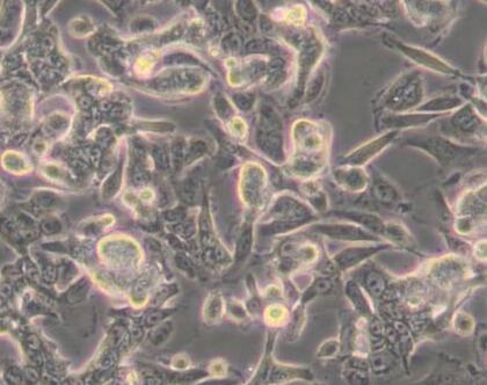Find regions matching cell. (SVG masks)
<instances>
[{
	"label": "cell",
	"instance_id": "46",
	"mask_svg": "<svg viewBox=\"0 0 487 385\" xmlns=\"http://www.w3.org/2000/svg\"><path fill=\"white\" fill-rule=\"evenodd\" d=\"M78 103H79V106L81 108L87 109V108H89L90 105H92V100H90L89 96L84 95V96H81L79 100H78Z\"/></svg>",
	"mask_w": 487,
	"mask_h": 385
},
{
	"label": "cell",
	"instance_id": "13",
	"mask_svg": "<svg viewBox=\"0 0 487 385\" xmlns=\"http://www.w3.org/2000/svg\"><path fill=\"white\" fill-rule=\"evenodd\" d=\"M172 330H173V326L170 321L164 320L160 324L155 325V330L150 333V342L154 343L155 346L161 345L168 339Z\"/></svg>",
	"mask_w": 487,
	"mask_h": 385
},
{
	"label": "cell",
	"instance_id": "15",
	"mask_svg": "<svg viewBox=\"0 0 487 385\" xmlns=\"http://www.w3.org/2000/svg\"><path fill=\"white\" fill-rule=\"evenodd\" d=\"M252 240H253L252 228L247 227L246 230L243 231L242 236H240L238 240V244H237V253H236L237 260H244L249 254L252 249Z\"/></svg>",
	"mask_w": 487,
	"mask_h": 385
},
{
	"label": "cell",
	"instance_id": "3",
	"mask_svg": "<svg viewBox=\"0 0 487 385\" xmlns=\"http://www.w3.org/2000/svg\"><path fill=\"white\" fill-rule=\"evenodd\" d=\"M419 145L420 148L427 150L429 153H432L434 157L439 159L441 164H445L446 161H450L458 156H463V151L465 150L460 146H456L454 144H450L444 139L441 138H429L422 140L420 143H413Z\"/></svg>",
	"mask_w": 487,
	"mask_h": 385
},
{
	"label": "cell",
	"instance_id": "14",
	"mask_svg": "<svg viewBox=\"0 0 487 385\" xmlns=\"http://www.w3.org/2000/svg\"><path fill=\"white\" fill-rule=\"evenodd\" d=\"M332 282L329 280V278H317L316 282H314L312 286L309 288V290L307 291V294L304 295V298H303V302H308L316 297L318 295H323V294H329L331 290H332Z\"/></svg>",
	"mask_w": 487,
	"mask_h": 385
},
{
	"label": "cell",
	"instance_id": "21",
	"mask_svg": "<svg viewBox=\"0 0 487 385\" xmlns=\"http://www.w3.org/2000/svg\"><path fill=\"white\" fill-rule=\"evenodd\" d=\"M461 103L460 100L456 99H438L428 102L422 109H430V111H444V109L454 108Z\"/></svg>",
	"mask_w": 487,
	"mask_h": 385
},
{
	"label": "cell",
	"instance_id": "4",
	"mask_svg": "<svg viewBox=\"0 0 487 385\" xmlns=\"http://www.w3.org/2000/svg\"><path fill=\"white\" fill-rule=\"evenodd\" d=\"M397 135L396 131L393 133H389L384 136L379 137V138L373 140V142L365 144L364 146L357 149L356 151H354L352 155H349V157L347 158V161L352 162V164H356V165H362L363 162L368 161L369 159L374 157L375 155L382 151V150L385 148L388 144L391 142V140L395 138V136Z\"/></svg>",
	"mask_w": 487,
	"mask_h": 385
},
{
	"label": "cell",
	"instance_id": "24",
	"mask_svg": "<svg viewBox=\"0 0 487 385\" xmlns=\"http://www.w3.org/2000/svg\"><path fill=\"white\" fill-rule=\"evenodd\" d=\"M57 201H58L57 197H56L54 194H51V193L37 194V195L35 196V199H34V203H35L36 205L41 206V208H45V209L52 208V206L57 204Z\"/></svg>",
	"mask_w": 487,
	"mask_h": 385
},
{
	"label": "cell",
	"instance_id": "30",
	"mask_svg": "<svg viewBox=\"0 0 487 385\" xmlns=\"http://www.w3.org/2000/svg\"><path fill=\"white\" fill-rule=\"evenodd\" d=\"M473 324L472 320L469 316L466 315H461L458 316V318L456 319V330L460 331V333H470V331L472 330Z\"/></svg>",
	"mask_w": 487,
	"mask_h": 385
},
{
	"label": "cell",
	"instance_id": "16",
	"mask_svg": "<svg viewBox=\"0 0 487 385\" xmlns=\"http://www.w3.org/2000/svg\"><path fill=\"white\" fill-rule=\"evenodd\" d=\"M365 288H367L368 293L370 294L371 296L378 297L380 294L383 293L384 286H385V281L382 275L377 274V273H369L367 275L364 281Z\"/></svg>",
	"mask_w": 487,
	"mask_h": 385
},
{
	"label": "cell",
	"instance_id": "39",
	"mask_svg": "<svg viewBox=\"0 0 487 385\" xmlns=\"http://www.w3.org/2000/svg\"><path fill=\"white\" fill-rule=\"evenodd\" d=\"M233 99H235V102H236V105L238 106V107L242 109V111H248L249 108L252 107V99L249 98L248 95H246V94H236L235 96H233Z\"/></svg>",
	"mask_w": 487,
	"mask_h": 385
},
{
	"label": "cell",
	"instance_id": "11",
	"mask_svg": "<svg viewBox=\"0 0 487 385\" xmlns=\"http://www.w3.org/2000/svg\"><path fill=\"white\" fill-rule=\"evenodd\" d=\"M89 290V282L87 278H81L80 281L70 288L66 293V302L70 304H78L86 298Z\"/></svg>",
	"mask_w": 487,
	"mask_h": 385
},
{
	"label": "cell",
	"instance_id": "19",
	"mask_svg": "<svg viewBox=\"0 0 487 385\" xmlns=\"http://www.w3.org/2000/svg\"><path fill=\"white\" fill-rule=\"evenodd\" d=\"M186 156L187 151L185 140L182 138L174 140L173 144H172V161H173V166L176 167V170H179L181 166H182V162L186 159Z\"/></svg>",
	"mask_w": 487,
	"mask_h": 385
},
{
	"label": "cell",
	"instance_id": "27",
	"mask_svg": "<svg viewBox=\"0 0 487 385\" xmlns=\"http://www.w3.org/2000/svg\"><path fill=\"white\" fill-rule=\"evenodd\" d=\"M41 230H42L43 233L49 234H56L58 232H61L62 230V224L58 220H55V218H50V220H45L41 223Z\"/></svg>",
	"mask_w": 487,
	"mask_h": 385
},
{
	"label": "cell",
	"instance_id": "22",
	"mask_svg": "<svg viewBox=\"0 0 487 385\" xmlns=\"http://www.w3.org/2000/svg\"><path fill=\"white\" fill-rule=\"evenodd\" d=\"M177 293V287L176 284H170V286L162 287L161 289L155 295L154 299H152V304L155 306L161 305L165 300L168 299L173 295H176Z\"/></svg>",
	"mask_w": 487,
	"mask_h": 385
},
{
	"label": "cell",
	"instance_id": "18",
	"mask_svg": "<svg viewBox=\"0 0 487 385\" xmlns=\"http://www.w3.org/2000/svg\"><path fill=\"white\" fill-rule=\"evenodd\" d=\"M121 181H122V168L120 166V167H118L117 170L115 171L107 180H106V182L104 184L102 193H104V196L106 199H109V197L114 196L115 194L117 193V190L120 189L121 187Z\"/></svg>",
	"mask_w": 487,
	"mask_h": 385
},
{
	"label": "cell",
	"instance_id": "26",
	"mask_svg": "<svg viewBox=\"0 0 487 385\" xmlns=\"http://www.w3.org/2000/svg\"><path fill=\"white\" fill-rule=\"evenodd\" d=\"M375 194H376L377 197L382 201H388V200H392L393 197L396 196V193L393 192L392 187L388 186L386 183L383 182H377L375 184Z\"/></svg>",
	"mask_w": 487,
	"mask_h": 385
},
{
	"label": "cell",
	"instance_id": "12",
	"mask_svg": "<svg viewBox=\"0 0 487 385\" xmlns=\"http://www.w3.org/2000/svg\"><path fill=\"white\" fill-rule=\"evenodd\" d=\"M430 117L429 115H412V116H396V117H389L388 122L385 123L386 127H397V128H402V127H410V126H415V124H420L424 123V122L429 121Z\"/></svg>",
	"mask_w": 487,
	"mask_h": 385
},
{
	"label": "cell",
	"instance_id": "37",
	"mask_svg": "<svg viewBox=\"0 0 487 385\" xmlns=\"http://www.w3.org/2000/svg\"><path fill=\"white\" fill-rule=\"evenodd\" d=\"M268 48V45L265 41L261 40H254L251 41L247 45H246V51L249 52V54H254V52H264L266 51Z\"/></svg>",
	"mask_w": 487,
	"mask_h": 385
},
{
	"label": "cell",
	"instance_id": "35",
	"mask_svg": "<svg viewBox=\"0 0 487 385\" xmlns=\"http://www.w3.org/2000/svg\"><path fill=\"white\" fill-rule=\"evenodd\" d=\"M182 197L187 202L193 203L196 199V184L194 181L188 180L183 183L182 187Z\"/></svg>",
	"mask_w": 487,
	"mask_h": 385
},
{
	"label": "cell",
	"instance_id": "6",
	"mask_svg": "<svg viewBox=\"0 0 487 385\" xmlns=\"http://www.w3.org/2000/svg\"><path fill=\"white\" fill-rule=\"evenodd\" d=\"M378 249V247H356V249L352 247V249H345V251L339 253L335 256V262L339 266V268L345 271V269L352 268L360 264L364 259L375 254Z\"/></svg>",
	"mask_w": 487,
	"mask_h": 385
},
{
	"label": "cell",
	"instance_id": "38",
	"mask_svg": "<svg viewBox=\"0 0 487 385\" xmlns=\"http://www.w3.org/2000/svg\"><path fill=\"white\" fill-rule=\"evenodd\" d=\"M165 61H166L167 63H171V64H174V63H198V62H196L195 59L192 57V56H187V55H183V54L167 56V57L165 58Z\"/></svg>",
	"mask_w": 487,
	"mask_h": 385
},
{
	"label": "cell",
	"instance_id": "40",
	"mask_svg": "<svg viewBox=\"0 0 487 385\" xmlns=\"http://www.w3.org/2000/svg\"><path fill=\"white\" fill-rule=\"evenodd\" d=\"M133 180L136 184H142L149 181V173L143 167H135L133 174Z\"/></svg>",
	"mask_w": 487,
	"mask_h": 385
},
{
	"label": "cell",
	"instance_id": "42",
	"mask_svg": "<svg viewBox=\"0 0 487 385\" xmlns=\"http://www.w3.org/2000/svg\"><path fill=\"white\" fill-rule=\"evenodd\" d=\"M116 359H117L116 352H114V350L108 352L105 355V358L101 360V362H100V368H101L102 370H106V369L111 367V365L114 364V362L116 361Z\"/></svg>",
	"mask_w": 487,
	"mask_h": 385
},
{
	"label": "cell",
	"instance_id": "1",
	"mask_svg": "<svg viewBox=\"0 0 487 385\" xmlns=\"http://www.w3.org/2000/svg\"><path fill=\"white\" fill-rule=\"evenodd\" d=\"M257 140L260 149L268 157L280 161L283 159L282 136H281V122L273 111L265 112L261 118Z\"/></svg>",
	"mask_w": 487,
	"mask_h": 385
},
{
	"label": "cell",
	"instance_id": "31",
	"mask_svg": "<svg viewBox=\"0 0 487 385\" xmlns=\"http://www.w3.org/2000/svg\"><path fill=\"white\" fill-rule=\"evenodd\" d=\"M215 106H216V111L221 117L227 118L231 114H232V109H231L230 105L227 103L226 100L221 98V96H217V98L215 99Z\"/></svg>",
	"mask_w": 487,
	"mask_h": 385
},
{
	"label": "cell",
	"instance_id": "29",
	"mask_svg": "<svg viewBox=\"0 0 487 385\" xmlns=\"http://www.w3.org/2000/svg\"><path fill=\"white\" fill-rule=\"evenodd\" d=\"M238 12L246 20H253L257 15V9L254 5L249 1H240L238 4Z\"/></svg>",
	"mask_w": 487,
	"mask_h": 385
},
{
	"label": "cell",
	"instance_id": "34",
	"mask_svg": "<svg viewBox=\"0 0 487 385\" xmlns=\"http://www.w3.org/2000/svg\"><path fill=\"white\" fill-rule=\"evenodd\" d=\"M221 309V300L218 297H212L210 300L208 302L207 308H205V315L208 316L209 318H216L218 315H220Z\"/></svg>",
	"mask_w": 487,
	"mask_h": 385
},
{
	"label": "cell",
	"instance_id": "25",
	"mask_svg": "<svg viewBox=\"0 0 487 385\" xmlns=\"http://www.w3.org/2000/svg\"><path fill=\"white\" fill-rule=\"evenodd\" d=\"M152 156H154L155 162L157 165L158 168L160 170H166L168 168V164H170V160H168V156L166 150L164 148H160V146H155L152 151Z\"/></svg>",
	"mask_w": 487,
	"mask_h": 385
},
{
	"label": "cell",
	"instance_id": "9",
	"mask_svg": "<svg viewBox=\"0 0 487 385\" xmlns=\"http://www.w3.org/2000/svg\"><path fill=\"white\" fill-rule=\"evenodd\" d=\"M452 122H454L456 128L464 131V133L474 131L477 129V127L479 126L478 118L474 116L469 107L463 109V111L458 113V114H456V116L454 117Z\"/></svg>",
	"mask_w": 487,
	"mask_h": 385
},
{
	"label": "cell",
	"instance_id": "41",
	"mask_svg": "<svg viewBox=\"0 0 487 385\" xmlns=\"http://www.w3.org/2000/svg\"><path fill=\"white\" fill-rule=\"evenodd\" d=\"M24 346L27 350H41V342L36 334H29L24 339Z\"/></svg>",
	"mask_w": 487,
	"mask_h": 385
},
{
	"label": "cell",
	"instance_id": "28",
	"mask_svg": "<svg viewBox=\"0 0 487 385\" xmlns=\"http://www.w3.org/2000/svg\"><path fill=\"white\" fill-rule=\"evenodd\" d=\"M5 377H6V381H7L9 384H13V385L23 384L24 381H26L24 375L22 374V372H21L20 369L17 368V367L9 368L8 370L6 371Z\"/></svg>",
	"mask_w": 487,
	"mask_h": 385
},
{
	"label": "cell",
	"instance_id": "5",
	"mask_svg": "<svg viewBox=\"0 0 487 385\" xmlns=\"http://www.w3.org/2000/svg\"><path fill=\"white\" fill-rule=\"evenodd\" d=\"M274 214L280 215L284 218L283 221H302L307 222L310 217V212L301 203L290 199V197H282L276 202L273 209Z\"/></svg>",
	"mask_w": 487,
	"mask_h": 385
},
{
	"label": "cell",
	"instance_id": "33",
	"mask_svg": "<svg viewBox=\"0 0 487 385\" xmlns=\"http://www.w3.org/2000/svg\"><path fill=\"white\" fill-rule=\"evenodd\" d=\"M338 352V342L335 340H329L320 347L318 356L320 358H330Z\"/></svg>",
	"mask_w": 487,
	"mask_h": 385
},
{
	"label": "cell",
	"instance_id": "2",
	"mask_svg": "<svg viewBox=\"0 0 487 385\" xmlns=\"http://www.w3.org/2000/svg\"><path fill=\"white\" fill-rule=\"evenodd\" d=\"M317 230L326 236L340 240H375L373 234L365 232L360 227L348 224H324L318 225Z\"/></svg>",
	"mask_w": 487,
	"mask_h": 385
},
{
	"label": "cell",
	"instance_id": "8",
	"mask_svg": "<svg viewBox=\"0 0 487 385\" xmlns=\"http://www.w3.org/2000/svg\"><path fill=\"white\" fill-rule=\"evenodd\" d=\"M338 178L340 182L352 190H360L365 187V183H367L365 173L357 168L338 172Z\"/></svg>",
	"mask_w": 487,
	"mask_h": 385
},
{
	"label": "cell",
	"instance_id": "23",
	"mask_svg": "<svg viewBox=\"0 0 487 385\" xmlns=\"http://www.w3.org/2000/svg\"><path fill=\"white\" fill-rule=\"evenodd\" d=\"M205 151H207V146H205V144L201 142V140H195V142H192L190 143L188 150H187L186 161L187 162L194 161L196 158L201 157V156Z\"/></svg>",
	"mask_w": 487,
	"mask_h": 385
},
{
	"label": "cell",
	"instance_id": "17",
	"mask_svg": "<svg viewBox=\"0 0 487 385\" xmlns=\"http://www.w3.org/2000/svg\"><path fill=\"white\" fill-rule=\"evenodd\" d=\"M346 217L352 218V220L358 222V223L363 224L364 226H367L368 228L373 231H384V225L382 224L379 218H377L376 216L374 215H368V214H348L345 215Z\"/></svg>",
	"mask_w": 487,
	"mask_h": 385
},
{
	"label": "cell",
	"instance_id": "7",
	"mask_svg": "<svg viewBox=\"0 0 487 385\" xmlns=\"http://www.w3.org/2000/svg\"><path fill=\"white\" fill-rule=\"evenodd\" d=\"M399 48H400V50H402V51H404L406 55L410 56L412 59L419 62V64H422V65H424V67L430 68H435V70L445 72V73H448V71L450 70V68L446 67L444 63L440 62L439 59L432 57V56L426 54V52L420 51V50H417V49H413V48H406V46H402V45H399Z\"/></svg>",
	"mask_w": 487,
	"mask_h": 385
},
{
	"label": "cell",
	"instance_id": "36",
	"mask_svg": "<svg viewBox=\"0 0 487 385\" xmlns=\"http://www.w3.org/2000/svg\"><path fill=\"white\" fill-rule=\"evenodd\" d=\"M323 81H324L323 74H319V76H317L313 80L311 81L310 86H309V91H308V100L316 98L318 92H319V91L321 90V86H323Z\"/></svg>",
	"mask_w": 487,
	"mask_h": 385
},
{
	"label": "cell",
	"instance_id": "10",
	"mask_svg": "<svg viewBox=\"0 0 487 385\" xmlns=\"http://www.w3.org/2000/svg\"><path fill=\"white\" fill-rule=\"evenodd\" d=\"M347 296L349 297V299L352 300V303L354 304L355 309H356L358 312H361L362 315L370 314L369 305H368L367 300H365L363 295H362L360 288L357 287L356 283L348 282V284H347Z\"/></svg>",
	"mask_w": 487,
	"mask_h": 385
},
{
	"label": "cell",
	"instance_id": "45",
	"mask_svg": "<svg viewBox=\"0 0 487 385\" xmlns=\"http://www.w3.org/2000/svg\"><path fill=\"white\" fill-rule=\"evenodd\" d=\"M177 265L179 266V267L181 269H183V271H190L192 269V262H190V260L188 258H186L185 255H182V254H180V255H177Z\"/></svg>",
	"mask_w": 487,
	"mask_h": 385
},
{
	"label": "cell",
	"instance_id": "32",
	"mask_svg": "<svg viewBox=\"0 0 487 385\" xmlns=\"http://www.w3.org/2000/svg\"><path fill=\"white\" fill-rule=\"evenodd\" d=\"M57 276H58V271L54 265L45 264L44 266H43L42 278L45 283H49V284L54 283L55 281L57 280Z\"/></svg>",
	"mask_w": 487,
	"mask_h": 385
},
{
	"label": "cell",
	"instance_id": "20",
	"mask_svg": "<svg viewBox=\"0 0 487 385\" xmlns=\"http://www.w3.org/2000/svg\"><path fill=\"white\" fill-rule=\"evenodd\" d=\"M172 310H155L146 315L144 319V325L146 327H155V325L160 324L172 315Z\"/></svg>",
	"mask_w": 487,
	"mask_h": 385
},
{
	"label": "cell",
	"instance_id": "43",
	"mask_svg": "<svg viewBox=\"0 0 487 385\" xmlns=\"http://www.w3.org/2000/svg\"><path fill=\"white\" fill-rule=\"evenodd\" d=\"M36 368L27 367L26 370H24V377H26V381H28L32 384L37 383L40 380V372Z\"/></svg>",
	"mask_w": 487,
	"mask_h": 385
},
{
	"label": "cell",
	"instance_id": "44",
	"mask_svg": "<svg viewBox=\"0 0 487 385\" xmlns=\"http://www.w3.org/2000/svg\"><path fill=\"white\" fill-rule=\"evenodd\" d=\"M185 216V211L182 209H176V210H171L165 214V217H166L167 221L174 222V221H181Z\"/></svg>",
	"mask_w": 487,
	"mask_h": 385
}]
</instances>
